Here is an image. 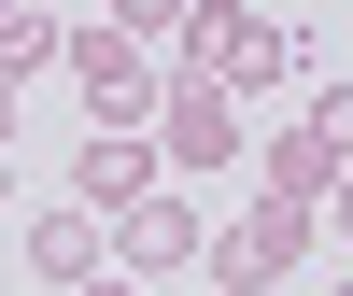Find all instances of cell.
Segmentation results:
<instances>
[{
	"label": "cell",
	"mask_w": 353,
	"mask_h": 296,
	"mask_svg": "<svg viewBox=\"0 0 353 296\" xmlns=\"http://www.w3.org/2000/svg\"><path fill=\"white\" fill-rule=\"evenodd\" d=\"M339 169H353V156H339L325 127H311V113H297V127L269 141V198H311V212H325V184H339Z\"/></svg>",
	"instance_id": "cell-8"
},
{
	"label": "cell",
	"mask_w": 353,
	"mask_h": 296,
	"mask_svg": "<svg viewBox=\"0 0 353 296\" xmlns=\"http://www.w3.org/2000/svg\"><path fill=\"white\" fill-rule=\"evenodd\" d=\"M28 268H43L57 296H71V282H99V268H113V226L85 212V198H57V212H28Z\"/></svg>",
	"instance_id": "cell-7"
},
{
	"label": "cell",
	"mask_w": 353,
	"mask_h": 296,
	"mask_svg": "<svg viewBox=\"0 0 353 296\" xmlns=\"http://www.w3.org/2000/svg\"><path fill=\"white\" fill-rule=\"evenodd\" d=\"M184 71H212L226 99H254V85H297L311 43L269 28V14H241V0H198V14H184Z\"/></svg>",
	"instance_id": "cell-1"
},
{
	"label": "cell",
	"mask_w": 353,
	"mask_h": 296,
	"mask_svg": "<svg viewBox=\"0 0 353 296\" xmlns=\"http://www.w3.org/2000/svg\"><path fill=\"white\" fill-rule=\"evenodd\" d=\"M184 14H198V0H113V28H128V43H184Z\"/></svg>",
	"instance_id": "cell-10"
},
{
	"label": "cell",
	"mask_w": 353,
	"mask_h": 296,
	"mask_svg": "<svg viewBox=\"0 0 353 296\" xmlns=\"http://www.w3.org/2000/svg\"><path fill=\"white\" fill-rule=\"evenodd\" d=\"M325 226H339V254H353V169H339V184H325Z\"/></svg>",
	"instance_id": "cell-11"
},
{
	"label": "cell",
	"mask_w": 353,
	"mask_h": 296,
	"mask_svg": "<svg viewBox=\"0 0 353 296\" xmlns=\"http://www.w3.org/2000/svg\"><path fill=\"white\" fill-rule=\"evenodd\" d=\"M71 296H141V282H128V268H99V282H71Z\"/></svg>",
	"instance_id": "cell-12"
},
{
	"label": "cell",
	"mask_w": 353,
	"mask_h": 296,
	"mask_svg": "<svg viewBox=\"0 0 353 296\" xmlns=\"http://www.w3.org/2000/svg\"><path fill=\"white\" fill-rule=\"evenodd\" d=\"M57 71L85 85V113H99V127H141V113H156V56H141L113 14H99V28H71V43H57Z\"/></svg>",
	"instance_id": "cell-4"
},
{
	"label": "cell",
	"mask_w": 353,
	"mask_h": 296,
	"mask_svg": "<svg viewBox=\"0 0 353 296\" xmlns=\"http://www.w3.org/2000/svg\"><path fill=\"white\" fill-rule=\"evenodd\" d=\"M170 184V156H156V127H85V156H71V198H85V212H128V198H156Z\"/></svg>",
	"instance_id": "cell-6"
},
{
	"label": "cell",
	"mask_w": 353,
	"mask_h": 296,
	"mask_svg": "<svg viewBox=\"0 0 353 296\" xmlns=\"http://www.w3.org/2000/svg\"><path fill=\"white\" fill-rule=\"evenodd\" d=\"M311 240H325V212H311V198H254V212L226 226L198 268H212V296H269V282H297V268H311Z\"/></svg>",
	"instance_id": "cell-2"
},
{
	"label": "cell",
	"mask_w": 353,
	"mask_h": 296,
	"mask_svg": "<svg viewBox=\"0 0 353 296\" xmlns=\"http://www.w3.org/2000/svg\"><path fill=\"white\" fill-rule=\"evenodd\" d=\"M0 156H14V85H0Z\"/></svg>",
	"instance_id": "cell-13"
},
{
	"label": "cell",
	"mask_w": 353,
	"mask_h": 296,
	"mask_svg": "<svg viewBox=\"0 0 353 296\" xmlns=\"http://www.w3.org/2000/svg\"><path fill=\"white\" fill-rule=\"evenodd\" d=\"M339 296H353V282H339Z\"/></svg>",
	"instance_id": "cell-14"
},
{
	"label": "cell",
	"mask_w": 353,
	"mask_h": 296,
	"mask_svg": "<svg viewBox=\"0 0 353 296\" xmlns=\"http://www.w3.org/2000/svg\"><path fill=\"white\" fill-rule=\"evenodd\" d=\"M156 156L170 169H241L254 127H241V99H226L212 71H184V85H156Z\"/></svg>",
	"instance_id": "cell-3"
},
{
	"label": "cell",
	"mask_w": 353,
	"mask_h": 296,
	"mask_svg": "<svg viewBox=\"0 0 353 296\" xmlns=\"http://www.w3.org/2000/svg\"><path fill=\"white\" fill-rule=\"evenodd\" d=\"M198 254H212V226H198L184 184H156V198L113 212V268H128V282H170V268H198Z\"/></svg>",
	"instance_id": "cell-5"
},
{
	"label": "cell",
	"mask_w": 353,
	"mask_h": 296,
	"mask_svg": "<svg viewBox=\"0 0 353 296\" xmlns=\"http://www.w3.org/2000/svg\"><path fill=\"white\" fill-rule=\"evenodd\" d=\"M57 43H71V28H57L43 0H0V85H14V71H57Z\"/></svg>",
	"instance_id": "cell-9"
}]
</instances>
